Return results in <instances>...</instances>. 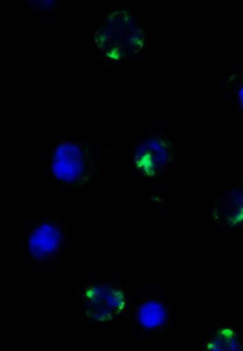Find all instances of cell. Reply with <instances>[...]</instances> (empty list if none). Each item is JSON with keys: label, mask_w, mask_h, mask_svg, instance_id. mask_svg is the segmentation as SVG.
Returning a JSON list of instances; mask_svg holds the SVG:
<instances>
[{"label": "cell", "mask_w": 243, "mask_h": 351, "mask_svg": "<svg viewBox=\"0 0 243 351\" xmlns=\"http://www.w3.org/2000/svg\"><path fill=\"white\" fill-rule=\"evenodd\" d=\"M86 295L87 311L97 320L111 319L125 305L121 291L109 287H94L89 289Z\"/></svg>", "instance_id": "cell-1"}, {"label": "cell", "mask_w": 243, "mask_h": 351, "mask_svg": "<svg viewBox=\"0 0 243 351\" xmlns=\"http://www.w3.org/2000/svg\"><path fill=\"white\" fill-rule=\"evenodd\" d=\"M84 170L83 156L78 148L66 144L57 149L53 162V171L57 179L74 183L82 178Z\"/></svg>", "instance_id": "cell-2"}, {"label": "cell", "mask_w": 243, "mask_h": 351, "mask_svg": "<svg viewBox=\"0 0 243 351\" xmlns=\"http://www.w3.org/2000/svg\"><path fill=\"white\" fill-rule=\"evenodd\" d=\"M60 234L54 225L45 223L34 230L29 246L32 255L38 259L50 258L60 244Z\"/></svg>", "instance_id": "cell-3"}, {"label": "cell", "mask_w": 243, "mask_h": 351, "mask_svg": "<svg viewBox=\"0 0 243 351\" xmlns=\"http://www.w3.org/2000/svg\"><path fill=\"white\" fill-rule=\"evenodd\" d=\"M209 351H240L237 335L230 328L217 330L208 345Z\"/></svg>", "instance_id": "cell-4"}, {"label": "cell", "mask_w": 243, "mask_h": 351, "mask_svg": "<svg viewBox=\"0 0 243 351\" xmlns=\"http://www.w3.org/2000/svg\"><path fill=\"white\" fill-rule=\"evenodd\" d=\"M240 96L242 97V102H243V89L242 90V93H241Z\"/></svg>", "instance_id": "cell-5"}]
</instances>
